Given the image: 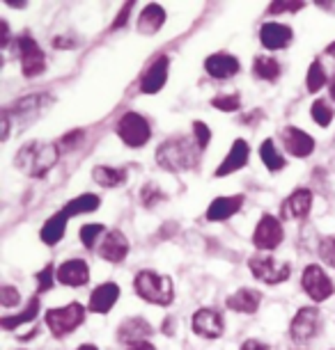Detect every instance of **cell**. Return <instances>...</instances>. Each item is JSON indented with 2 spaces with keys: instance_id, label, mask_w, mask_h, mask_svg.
<instances>
[{
  "instance_id": "obj_36",
  "label": "cell",
  "mask_w": 335,
  "mask_h": 350,
  "mask_svg": "<svg viewBox=\"0 0 335 350\" xmlns=\"http://www.w3.org/2000/svg\"><path fill=\"white\" fill-rule=\"evenodd\" d=\"M212 105L221 112H236L241 110V96L236 92L234 94H219L212 98Z\"/></svg>"
},
{
  "instance_id": "obj_4",
  "label": "cell",
  "mask_w": 335,
  "mask_h": 350,
  "mask_svg": "<svg viewBox=\"0 0 335 350\" xmlns=\"http://www.w3.org/2000/svg\"><path fill=\"white\" fill-rule=\"evenodd\" d=\"M85 314H88V309H85L81 302H69V305H64V307L49 309L44 321H46V327L51 329V334H53L55 339H62V336L76 332V329L83 325Z\"/></svg>"
},
{
  "instance_id": "obj_37",
  "label": "cell",
  "mask_w": 335,
  "mask_h": 350,
  "mask_svg": "<svg viewBox=\"0 0 335 350\" xmlns=\"http://www.w3.org/2000/svg\"><path fill=\"white\" fill-rule=\"evenodd\" d=\"M55 273H58V270L49 263V266H46L44 270H39V273L35 275V280H37V295H39V293H46V291L53 288V284H55V280H58Z\"/></svg>"
},
{
  "instance_id": "obj_16",
  "label": "cell",
  "mask_w": 335,
  "mask_h": 350,
  "mask_svg": "<svg viewBox=\"0 0 335 350\" xmlns=\"http://www.w3.org/2000/svg\"><path fill=\"white\" fill-rule=\"evenodd\" d=\"M248 158H251V147H248V142L244 137H236L227 151V156L223 158V163L214 170V176L221 179V176H229V174H234V172L244 170L248 165Z\"/></svg>"
},
{
  "instance_id": "obj_39",
  "label": "cell",
  "mask_w": 335,
  "mask_h": 350,
  "mask_svg": "<svg viewBox=\"0 0 335 350\" xmlns=\"http://www.w3.org/2000/svg\"><path fill=\"white\" fill-rule=\"evenodd\" d=\"M306 8V3H287V0H278V3L269 5V14H297Z\"/></svg>"
},
{
  "instance_id": "obj_42",
  "label": "cell",
  "mask_w": 335,
  "mask_h": 350,
  "mask_svg": "<svg viewBox=\"0 0 335 350\" xmlns=\"http://www.w3.org/2000/svg\"><path fill=\"white\" fill-rule=\"evenodd\" d=\"M131 10H134V3H124V5H122V10H120V14H117V18L113 21V25H110V28H113V30L124 28V25H127V21H129Z\"/></svg>"
},
{
  "instance_id": "obj_21",
  "label": "cell",
  "mask_w": 335,
  "mask_h": 350,
  "mask_svg": "<svg viewBox=\"0 0 335 350\" xmlns=\"http://www.w3.org/2000/svg\"><path fill=\"white\" fill-rule=\"evenodd\" d=\"M117 300H120V286H117L115 282H103L90 293L88 312L103 316L115 307Z\"/></svg>"
},
{
  "instance_id": "obj_11",
  "label": "cell",
  "mask_w": 335,
  "mask_h": 350,
  "mask_svg": "<svg viewBox=\"0 0 335 350\" xmlns=\"http://www.w3.org/2000/svg\"><path fill=\"white\" fill-rule=\"evenodd\" d=\"M282 241H285V229H282V222L271 213H264L260 217V222L255 224L253 231V245L260 250V252H271V250L280 247Z\"/></svg>"
},
{
  "instance_id": "obj_40",
  "label": "cell",
  "mask_w": 335,
  "mask_h": 350,
  "mask_svg": "<svg viewBox=\"0 0 335 350\" xmlns=\"http://www.w3.org/2000/svg\"><path fill=\"white\" fill-rule=\"evenodd\" d=\"M193 137H195V142H198V147L205 151L209 147V142H212V131H209L205 122L195 120L193 122Z\"/></svg>"
},
{
  "instance_id": "obj_25",
  "label": "cell",
  "mask_w": 335,
  "mask_h": 350,
  "mask_svg": "<svg viewBox=\"0 0 335 350\" xmlns=\"http://www.w3.org/2000/svg\"><path fill=\"white\" fill-rule=\"evenodd\" d=\"M166 10L161 8L159 3H149L145 10L140 12V16H138V32L145 37H154L156 32H159L163 25H166Z\"/></svg>"
},
{
  "instance_id": "obj_10",
  "label": "cell",
  "mask_w": 335,
  "mask_h": 350,
  "mask_svg": "<svg viewBox=\"0 0 335 350\" xmlns=\"http://www.w3.org/2000/svg\"><path fill=\"white\" fill-rule=\"evenodd\" d=\"M55 103V98L51 94H46V92H39V94H28L23 98H18V101L5 105V112L12 117V122H32L35 117H39L42 112H46L51 108V105Z\"/></svg>"
},
{
  "instance_id": "obj_23",
  "label": "cell",
  "mask_w": 335,
  "mask_h": 350,
  "mask_svg": "<svg viewBox=\"0 0 335 350\" xmlns=\"http://www.w3.org/2000/svg\"><path fill=\"white\" fill-rule=\"evenodd\" d=\"M244 195H227V197H216V200L209 204L205 217L209 222H225L229 220L234 213H239L241 206H244Z\"/></svg>"
},
{
  "instance_id": "obj_31",
  "label": "cell",
  "mask_w": 335,
  "mask_h": 350,
  "mask_svg": "<svg viewBox=\"0 0 335 350\" xmlns=\"http://www.w3.org/2000/svg\"><path fill=\"white\" fill-rule=\"evenodd\" d=\"M260 158H262V163H264V167L271 172V174H275V172H280V170H285V156L280 154L278 147H275V142L271 140V137H266L264 142L260 144Z\"/></svg>"
},
{
  "instance_id": "obj_34",
  "label": "cell",
  "mask_w": 335,
  "mask_h": 350,
  "mask_svg": "<svg viewBox=\"0 0 335 350\" xmlns=\"http://www.w3.org/2000/svg\"><path fill=\"white\" fill-rule=\"evenodd\" d=\"M310 117H312V122L317 124V126L326 129L328 124L333 122L335 110L331 108V103L324 101V98H317V101H314V103L310 105Z\"/></svg>"
},
{
  "instance_id": "obj_14",
  "label": "cell",
  "mask_w": 335,
  "mask_h": 350,
  "mask_svg": "<svg viewBox=\"0 0 335 350\" xmlns=\"http://www.w3.org/2000/svg\"><path fill=\"white\" fill-rule=\"evenodd\" d=\"M205 71L214 81H229V78H234L241 71V62L232 53H225V51L212 53L205 60Z\"/></svg>"
},
{
  "instance_id": "obj_6",
  "label": "cell",
  "mask_w": 335,
  "mask_h": 350,
  "mask_svg": "<svg viewBox=\"0 0 335 350\" xmlns=\"http://www.w3.org/2000/svg\"><path fill=\"white\" fill-rule=\"evenodd\" d=\"M248 268H251L253 277L262 284H282L290 280L292 275V263L290 261H280L271 254H253L248 259Z\"/></svg>"
},
{
  "instance_id": "obj_43",
  "label": "cell",
  "mask_w": 335,
  "mask_h": 350,
  "mask_svg": "<svg viewBox=\"0 0 335 350\" xmlns=\"http://www.w3.org/2000/svg\"><path fill=\"white\" fill-rule=\"evenodd\" d=\"M81 137H83V131H71V133L64 135L62 140H58V144H60V149H69V147H76Z\"/></svg>"
},
{
  "instance_id": "obj_50",
  "label": "cell",
  "mask_w": 335,
  "mask_h": 350,
  "mask_svg": "<svg viewBox=\"0 0 335 350\" xmlns=\"http://www.w3.org/2000/svg\"><path fill=\"white\" fill-rule=\"evenodd\" d=\"M76 350H99L95 346V343H81V346H78Z\"/></svg>"
},
{
  "instance_id": "obj_45",
  "label": "cell",
  "mask_w": 335,
  "mask_h": 350,
  "mask_svg": "<svg viewBox=\"0 0 335 350\" xmlns=\"http://www.w3.org/2000/svg\"><path fill=\"white\" fill-rule=\"evenodd\" d=\"M53 46H55V49H74V46H76V39L74 37H55L53 39Z\"/></svg>"
},
{
  "instance_id": "obj_52",
  "label": "cell",
  "mask_w": 335,
  "mask_h": 350,
  "mask_svg": "<svg viewBox=\"0 0 335 350\" xmlns=\"http://www.w3.org/2000/svg\"><path fill=\"white\" fill-rule=\"evenodd\" d=\"M328 88H331V90H328V92H331V98H333V101H335V76L331 78V83H328Z\"/></svg>"
},
{
  "instance_id": "obj_5",
  "label": "cell",
  "mask_w": 335,
  "mask_h": 350,
  "mask_svg": "<svg viewBox=\"0 0 335 350\" xmlns=\"http://www.w3.org/2000/svg\"><path fill=\"white\" fill-rule=\"evenodd\" d=\"M115 133L129 149H142L149 142V137H152V126H149V122L140 112L129 110L117 120Z\"/></svg>"
},
{
  "instance_id": "obj_20",
  "label": "cell",
  "mask_w": 335,
  "mask_h": 350,
  "mask_svg": "<svg viewBox=\"0 0 335 350\" xmlns=\"http://www.w3.org/2000/svg\"><path fill=\"white\" fill-rule=\"evenodd\" d=\"M129 250L131 245H129L127 236H124L120 229H110L106 231V236H103V241L99 245V256L108 263H122L127 259Z\"/></svg>"
},
{
  "instance_id": "obj_26",
  "label": "cell",
  "mask_w": 335,
  "mask_h": 350,
  "mask_svg": "<svg viewBox=\"0 0 335 350\" xmlns=\"http://www.w3.org/2000/svg\"><path fill=\"white\" fill-rule=\"evenodd\" d=\"M67 222L69 217L62 213V211H58V213H53L42 224V229H39V241L44 243V245L53 247L58 245L62 239H64V231H67Z\"/></svg>"
},
{
  "instance_id": "obj_12",
  "label": "cell",
  "mask_w": 335,
  "mask_h": 350,
  "mask_svg": "<svg viewBox=\"0 0 335 350\" xmlns=\"http://www.w3.org/2000/svg\"><path fill=\"white\" fill-rule=\"evenodd\" d=\"M190 327L202 339H221L223 332H225V319H223L221 309L202 307L190 319Z\"/></svg>"
},
{
  "instance_id": "obj_47",
  "label": "cell",
  "mask_w": 335,
  "mask_h": 350,
  "mask_svg": "<svg viewBox=\"0 0 335 350\" xmlns=\"http://www.w3.org/2000/svg\"><path fill=\"white\" fill-rule=\"evenodd\" d=\"M10 129H12V117L8 115V112L3 110V135H0V140H3V142H8V137H10Z\"/></svg>"
},
{
  "instance_id": "obj_48",
  "label": "cell",
  "mask_w": 335,
  "mask_h": 350,
  "mask_svg": "<svg viewBox=\"0 0 335 350\" xmlns=\"http://www.w3.org/2000/svg\"><path fill=\"white\" fill-rule=\"evenodd\" d=\"M163 334H168V336H173L175 334V319L173 316H168V319H163Z\"/></svg>"
},
{
  "instance_id": "obj_18",
  "label": "cell",
  "mask_w": 335,
  "mask_h": 350,
  "mask_svg": "<svg viewBox=\"0 0 335 350\" xmlns=\"http://www.w3.org/2000/svg\"><path fill=\"white\" fill-rule=\"evenodd\" d=\"M294 42V30L278 21H266L260 28V44L266 51H282Z\"/></svg>"
},
{
  "instance_id": "obj_41",
  "label": "cell",
  "mask_w": 335,
  "mask_h": 350,
  "mask_svg": "<svg viewBox=\"0 0 335 350\" xmlns=\"http://www.w3.org/2000/svg\"><path fill=\"white\" fill-rule=\"evenodd\" d=\"M18 302H21V293H18V288L10 286V284H5L3 288H0V305L3 307H16Z\"/></svg>"
},
{
  "instance_id": "obj_32",
  "label": "cell",
  "mask_w": 335,
  "mask_h": 350,
  "mask_svg": "<svg viewBox=\"0 0 335 350\" xmlns=\"http://www.w3.org/2000/svg\"><path fill=\"white\" fill-rule=\"evenodd\" d=\"M324 85H328V74H326L324 64H321V60H312L306 74V88L310 94H317Z\"/></svg>"
},
{
  "instance_id": "obj_28",
  "label": "cell",
  "mask_w": 335,
  "mask_h": 350,
  "mask_svg": "<svg viewBox=\"0 0 335 350\" xmlns=\"http://www.w3.org/2000/svg\"><path fill=\"white\" fill-rule=\"evenodd\" d=\"M101 206V197L99 195H92V193H83L69 200L62 206V213L67 217H76V215H85V213H95L97 208Z\"/></svg>"
},
{
  "instance_id": "obj_24",
  "label": "cell",
  "mask_w": 335,
  "mask_h": 350,
  "mask_svg": "<svg viewBox=\"0 0 335 350\" xmlns=\"http://www.w3.org/2000/svg\"><path fill=\"white\" fill-rule=\"evenodd\" d=\"M260 305H262V293L255 288H239V291H234L232 295H227V300H225L227 309H232L236 314H246V316L258 314Z\"/></svg>"
},
{
  "instance_id": "obj_38",
  "label": "cell",
  "mask_w": 335,
  "mask_h": 350,
  "mask_svg": "<svg viewBox=\"0 0 335 350\" xmlns=\"http://www.w3.org/2000/svg\"><path fill=\"white\" fill-rule=\"evenodd\" d=\"M317 252H319V259L335 270V236H326V239H321Z\"/></svg>"
},
{
  "instance_id": "obj_15",
  "label": "cell",
  "mask_w": 335,
  "mask_h": 350,
  "mask_svg": "<svg viewBox=\"0 0 335 350\" xmlns=\"http://www.w3.org/2000/svg\"><path fill=\"white\" fill-rule=\"evenodd\" d=\"M154 334L152 323L142 316H131V319H124L117 327V341L124 343V346H134V343H142L147 341L149 336Z\"/></svg>"
},
{
  "instance_id": "obj_29",
  "label": "cell",
  "mask_w": 335,
  "mask_h": 350,
  "mask_svg": "<svg viewBox=\"0 0 335 350\" xmlns=\"http://www.w3.org/2000/svg\"><path fill=\"white\" fill-rule=\"evenodd\" d=\"M37 314H39V295H32L28 307H25L21 314L3 316V319H0V327H3L5 332H14L16 327H21V325H25V323L35 321Z\"/></svg>"
},
{
  "instance_id": "obj_7",
  "label": "cell",
  "mask_w": 335,
  "mask_h": 350,
  "mask_svg": "<svg viewBox=\"0 0 335 350\" xmlns=\"http://www.w3.org/2000/svg\"><path fill=\"white\" fill-rule=\"evenodd\" d=\"M324 321H321V312L317 307H301L294 319L290 321V339L299 346H306L312 339H317Z\"/></svg>"
},
{
  "instance_id": "obj_9",
  "label": "cell",
  "mask_w": 335,
  "mask_h": 350,
  "mask_svg": "<svg viewBox=\"0 0 335 350\" xmlns=\"http://www.w3.org/2000/svg\"><path fill=\"white\" fill-rule=\"evenodd\" d=\"M301 288L306 291V295L312 302H326L335 293V282L319 263H310V266L303 268V275H301Z\"/></svg>"
},
{
  "instance_id": "obj_35",
  "label": "cell",
  "mask_w": 335,
  "mask_h": 350,
  "mask_svg": "<svg viewBox=\"0 0 335 350\" xmlns=\"http://www.w3.org/2000/svg\"><path fill=\"white\" fill-rule=\"evenodd\" d=\"M163 200H168V197L154 181H147L145 186L140 188V204L145 208H154L156 204H161Z\"/></svg>"
},
{
  "instance_id": "obj_8",
  "label": "cell",
  "mask_w": 335,
  "mask_h": 350,
  "mask_svg": "<svg viewBox=\"0 0 335 350\" xmlns=\"http://www.w3.org/2000/svg\"><path fill=\"white\" fill-rule=\"evenodd\" d=\"M16 51H18V62H21V74L25 78H37L46 71V55L35 39L28 32H21L16 39Z\"/></svg>"
},
{
  "instance_id": "obj_13",
  "label": "cell",
  "mask_w": 335,
  "mask_h": 350,
  "mask_svg": "<svg viewBox=\"0 0 335 350\" xmlns=\"http://www.w3.org/2000/svg\"><path fill=\"white\" fill-rule=\"evenodd\" d=\"M280 142L285 151L294 158H308L312 156L314 147H317V142H314L312 135H308L306 131H301L299 126H285L280 133Z\"/></svg>"
},
{
  "instance_id": "obj_51",
  "label": "cell",
  "mask_w": 335,
  "mask_h": 350,
  "mask_svg": "<svg viewBox=\"0 0 335 350\" xmlns=\"http://www.w3.org/2000/svg\"><path fill=\"white\" fill-rule=\"evenodd\" d=\"M326 55H331L333 60H335V42H331V44L326 46Z\"/></svg>"
},
{
  "instance_id": "obj_22",
  "label": "cell",
  "mask_w": 335,
  "mask_h": 350,
  "mask_svg": "<svg viewBox=\"0 0 335 350\" xmlns=\"http://www.w3.org/2000/svg\"><path fill=\"white\" fill-rule=\"evenodd\" d=\"M58 282L64 284V286H85L90 282V266L83 259H69L58 266Z\"/></svg>"
},
{
  "instance_id": "obj_44",
  "label": "cell",
  "mask_w": 335,
  "mask_h": 350,
  "mask_svg": "<svg viewBox=\"0 0 335 350\" xmlns=\"http://www.w3.org/2000/svg\"><path fill=\"white\" fill-rule=\"evenodd\" d=\"M12 42V32H10V23L5 21H0V49H8Z\"/></svg>"
},
{
  "instance_id": "obj_2",
  "label": "cell",
  "mask_w": 335,
  "mask_h": 350,
  "mask_svg": "<svg viewBox=\"0 0 335 350\" xmlns=\"http://www.w3.org/2000/svg\"><path fill=\"white\" fill-rule=\"evenodd\" d=\"M60 144L49 140L25 142L14 156V167L30 179H44L60 161Z\"/></svg>"
},
{
  "instance_id": "obj_30",
  "label": "cell",
  "mask_w": 335,
  "mask_h": 350,
  "mask_svg": "<svg viewBox=\"0 0 335 350\" xmlns=\"http://www.w3.org/2000/svg\"><path fill=\"white\" fill-rule=\"evenodd\" d=\"M253 76L258 81L273 83L280 78V62L271 55H258L253 60Z\"/></svg>"
},
{
  "instance_id": "obj_1",
  "label": "cell",
  "mask_w": 335,
  "mask_h": 350,
  "mask_svg": "<svg viewBox=\"0 0 335 350\" xmlns=\"http://www.w3.org/2000/svg\"><path fill=\"white\" fill-rule=\"evenodd\" d=\"M205 154L193 135H173L163 140L156 149V163L161 170L179 174V172H190L200 165V156Z\"/></svg>"
},
{
  "instance_id": "obj_53",
  "label": "cell",
  "mask_w": 335,
  "mask_h": 350,
  "mask_svg": "<svg viewBox=\"0 0 335 350\" xmlns=\"http://www.w3.org/2000/svg\"><path fill=\"white\" fill-rule=\"evenodd\" d=\"M333 149H335V142H333Z\"/></svg>"
},
{
  "instance_id": "obj_19",
  "label": "cell",
  "mask_w": 335,
  "mask_h": 350,
  "mask_svg": "<svg viewBox=\"0 0 335 350\" xmlns=\"http://www.w3.org/2000/svg\"><path fill=\"white\" fill-rule=\"evenodd\" d=\"M168 69H170V57L159 55L156 60L145 69V74L140 76V92L142 94H159L163 85L168 83Z\"/></svg>"
},
{
  "instance_id": "obj_49",
  "label": "cell",
  "mask_w": 335,
  "mask_h": 350,
  "mask_svg": "<svg viewBox=\"0 0 335 350\" xmlns=\"http://www.w3.org/2000/svg\"><path fill=\"white\" fill-rule=\"evenodd\" d=\"M127 350H156L149 341H142V343H134V346H129Z\"/></svg>"
},
{
  "instance_id": "obj_17",
  "label": "cell",
  "mask_w": 335,
  "mask_h": 350,
  "mask_svg": "<svg viewBox=\"0 0 335 350\" xmlns=\"http://www.w3.org/2000/svg\"><path fill=\"white\" fill-rule=\"evenodd\" d=\"M312 190L308 188H297L294 193L287 195V200L282 202V208H280V215L285 220H306L312 211Z\"/></svg>"
},
{
  "instance_id": "obj_46",
  "label": "cell",
  "mask_w": 335,
  "mask_h": 350,
  "mask_svg": "<svg viewBox=\"0 0 335 350\" xmlns=\"http://www.w3.org/2000/svg\"><path fill=\"white\" fill-rule=\"evenodd\" d=\"M241 350H269V346L264 341H260V339H246L244 346H241Z\"/></svg>"
},
{
  "instance_id": "obj_33",
  "label": "cell",
  "mask_w": 335,
  "mask_h": 350,
  "mask_svg": "<svg viewBox=\"0 0 335 350\" xmlns=\"http://www.w3.org/2000/svg\"><path fill=\"white\" fill-rule=\"evenodd\" d=\"M78 236H81V243L85 250H95L97 245H101L99 241H103V236H106V227H103L101 222H88L81 227Z\"/></svg>"
},
{
  "instance_id": "obj_27",
  "label": "cell",
  "mask_w": 335,
  "mask_h": 350,
  "mask_svg": "<svg viewBox=\"0 0 335 350\" xmlns=\"http://www.w3.org/2000/svg\"><path fill=\"white\" fill-rule=\"evenodd\" d=\"M127 167H110V165H95L92 167V179L101 188H120L127 181Z\"/></svg>"
},
{
  "instance_id": "obj_3",
  "label": "cell",
  "mask_w": 335,
  "mask_h": 350,
  "mask_svg": "<svg viewBox=\"0 0 335 350\" xmlns=\"http://www.w3.org/2000/svg\"><path fill=\"white\" fill-rule=\"evenodd\" d=\"M134 288L138 298L156 307H170L175 300V284L168 275H161L156 270H140L134 277Z\"/></svg>"
}]
</instances>
